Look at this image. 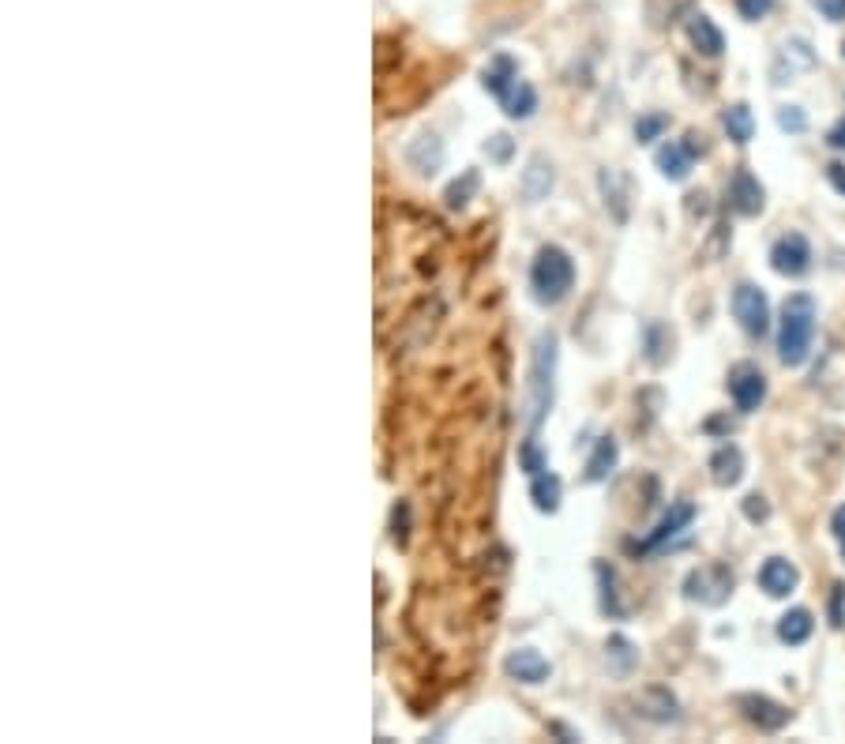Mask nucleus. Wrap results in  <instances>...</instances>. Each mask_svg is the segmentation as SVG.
I'll return each instance as SVG.
<instances>
[{"mask_svg":"<svg viewBox=\"0 0 845 744\" xmlns=\"http://www.w3.org/2000/svg\"><path fill=\"white\" fill-rule=\"evenodd\" d=\"M744 515H748V519H767L770 515V508H767V500H763V496L759 493H752V496H744Z\"/></svg>","mask_w":845,"mask_h":744,"instance_id":"72a5a7b5","label":"nucleus"},{"mask_svg":"<svg viewBox=\"0 0 845 744\" xmlns=\"http://www.w3.org/2000/svg\"><path fill=\"white\" fill-rule=\"evenodd\" d=\"M729 399L740 414H755L763 399H767V372L752 365V361H737L729 369Z\"/></svg>","mask_w":845,"mask_h":744,"instance_id":"39448f33","label":"nucleus"},{"mask_svg":"<svg viewBox=\"0 0 845 744\" xmlns=\"http://www.w3.org/2000/svg\"><path fill=\"white\" fill-rule=\"evenodd\" d=\"M601 196L605 207L613 211L616 222H628V203H631V181L620 170H601Z\"/></svg>","mask_w":845,"mask_h":744,"instance_id":"6ab92c4d","label":"nucleus"},{"mask_svg":"<svg viewBox=\"0 0 845 744\" xmlns=\"http://www.w3.org/2000/svg\"><path fill=\"white\" fill-rule=\"evenodd\" d=\"M733 316H737V324L744 327L752 339H763L770 331L767 294H763L759 286H752V282H740L737 290H733Z\"/></svg>","mask_w":845,"mask_h":744,"instance_id":"423d86ee","label":"nucleus"},{"mask_svg":"<svg viewBox=\"0 0 845 744\" xmlns=\"http://www.w3.org/2000/svg\"><path fill=\"white\" fill-rule=\"evenodd\" d=\"M605 658H609V669H613L616 677H628L631 669L639 666V651H635V643L628 636H609Z\"/></svg>","mask_w":845,"mask_h":744,"instance_id":"a878e982","label":"nucleus"},{"mask_svg":"<svg viewBox=\"0 0 845 744\" xmlns=\"http://www.w3.org/2000/svg\"><path fill=\"white\" fill-rule=\"evenodd\" d=\"M815 632V617L812 609H789L782 620H778V639L782 643H789V647H800V643H808Z\"/></svg>","mask_w":845,"mask_h":744,"instance_id":"412c9836","label":"nucleus"},{"mask_svg":"<svg viewBox=\"0 0 845 744\" xmlns=\"http://www.w3.org/2000/svg\"><path fill=\"white\" fill-rule=\"evenodd\" d=\"M733 583H737V579H733V572H729L725 564H703V568L688 572V579H684V598L718 609V605L729 602Z\"/></svg>","mask_w":845,"mask_h":744,"instance_id":"20e7f679","label":"nucleus"},{"mask_svg":"<svg viewBox=\"0 0 845 744\" xmlns=\"http://www.w3.org/2000/svg\"><path fill=\"white\" fill-rule=\"evenodd\" d=\"M515 79H519V68H515V61L500 53V57H492V64L485 68V79H481V83H485V91H489V94L504 98V94L515 87Z\"/></svg>","mask_w":845,"mask_h":744,"instance_id":"b1692460","label":"nucleus"},{"mask_svg":"<svg viewBox=\"0 0 845 744\" xmlns=\"http://www.w3.org/2000/svg\"><path fill=\"white\" fill-rule=\"evenodd\" d=\"M759 587L767 590L770 598H789V594L800 587L797 564H793V560H785V557L763 560V568H759Z\"/></svg>","mask_w":845,"mask_h":744,"instance_id":"2eb2a0df","label":"nucleus"},{"mask_svg":"<svg viewBox=\"0 0 845 744\" xmlns=\"http://www.w3.org/2000/svg\"><path fill=\"white\" fill-rule=\"evenodd\" d=\"M778 128H782V132H793V136H797V132H804V128H808L804 109H800V106H782V109H778Z\"/></svg>","mask_w":845,"mask_h":744,"instance_id":"2f4dec72","label":"nucleus"},{"mask_svg":"<svg viewBox=\"0 0 845 744\" xmlns=\"http://www.w3.org/2000/svg\"><path fill=\"white\" fill-rule=\"evenodd\" d=\"M737 707L759 733H778V729H785L793 722V711H789L785 703H778V699H770V696H759V692H744V696H737Z\"/></svg>","mask_w":845,"mask_h":744,"instance_id":"0eeeda50","label":"nucleus"},{"mask_svg":"<svg viewBox=\"0 0 845 744\" xmlns=\"http://www.w3.org/2000/svg\"><path fill=\"white\" fill-rule=\"evenodd\" d=\"M729 207L744 218H755L767 207V192H763V185H759V177L752 170L733 173V181H729Z\"/></svg>","mask_w":845,"mask_h":744,"instance_id":"ddd939ff","label":"nucleus"},{"mask_svg":"<svg viewBox=\"0 0 845 744\" xmlns=\"http://www.w3.org/2000/svg\"><path fill=\"white\" fill-rule=\"evenodd\" d=\"M710 478L722 489H733L744 481V451L737 444H722V448L710 455Z\"/></svg>","mask_w":845,"mask_h":744,"instance_id":"f3484780","label":"nucleus"},{"mask_svg":"<svg viewBox=\"0 0 845 744\" xmlns=\"http://www.w3.org/2000/svg\"><path fill=\"white\" fill-rule=\"evenodd\" d=\"M842 598H845V587L838 583V587H834V594H830V617H834V628H842V624H845Z\"/></svg>","mask_w":845,"mask_h":744,"instance_id":"c9c22d12","label":"nucleus"},{"mask_svg":"<svg viewBox=\"0 0 845 744\" xmlns=\"http://www.w3.org/2000/svg\"><path fill=\"white\" fill-rule=\"evenodd\" d=\"M815 339V301L812 294H789L778 316V357L785 369H800L812 354Z\"/></svg>","mask_w":845,"mask_h":744,"instance_id":"f257e3e1","label":"nucleus"},{"mask_svg":"<svg viewBox=\"0 0 845 744\" xmlns=\"http://www.w3.org/2000/svg\"><path fill=\"white\" fill-rule=\"evenodd\" d=\"M815 64L812 42L808 38H789L778 53H774V64H770V79L774 83H793L800 72H808Z\"/></svg>","mask_w":845,"mask_h":744,"instance_id":"9b49d317","label":"nucleus"},{"mask_svg":"<svg viewBox=\"0 0 845 744\" xmlns=\"http://www.w3.org/2000/svg\"><path fill=\"white\" fill-rule=\"evenodd\" d=\"M695 155H699V147H695V136H684V140H669L658 147V155H654V162H658V170L665 181H688L695 170Z\"/></svg>","mask_w":845,"mask_h":744,"instance_id":"9d476101","label":"nucleus"},{"mask_svg":"<svg viewBox=\"0 0 845 744\" xmlns=\"http://www.w3.org/2000/svg\"><path fill=\"white\" fill-rule=\"evenodd\" d=\"M665 128H669V117L665 113H646V117H639L635 121V140L639 143H654L665 136Z\"/></svg>","mask_w":845,"mask_h":744,"instance_id":"7c9ffc66","label":"nucleus"},{"mask_svg":"<svg viewBox=\"0 0 845 744\" xmlns=\"http://www.w3.org/2000/svg\"><path fill=\"white\" fill-rule=\"evenodd\" d=\"M598 579H601V609H605L609 617H624L628 609L616 602V572L613 568H605V564H598Z\"/></svg>","mask_w":845,"mask_h":744,"instance_id":"c756f323","label":"nucleus"},{"mask_svg":"<svg viewBox=\"0 0 845 744\" xmlns=\"http://www.w3.org/2000/svg\"><path fill=\"white\" fill-rule=\"evenodd\" d=\"M722 124H725V132H729V140L733 143H752V136H755V117H752V109L744 106V102H737V106H729L722 113Z\"/></svg>","mask_w":845,"mask_h":744,"instance_id":"bb28decb","label":"nucleus"},{"mask_svg":"<svg viewBox=\"0 0 845 744\" xmlns=\"http://www.w3.org/2000/svg\"><path fill=\"white\" fill-rule=\"evenodd\" d=\"M770 8H774V0H737V12L744 19H767L770 16Z\"/></svg>","mask_w":845,"mask_h":744,"instance_id":"473e14b6","label":"nucleus"},{"mask_svg":"<svg viewBox=\"0 0 845 744\" xmlns=\"http://www.w3.org/2000/svg\"><path fill=\"white\" fill-rule=\"evenodd\" d=\"M616 459H620L616 440H613V436H601L598 448L590 451V459H586V474H583V478L594 481V485H598V481H605L616 470Z\"/></svg>","mask_w":845,"mask_h":744,"instance_id":"4be33fe9","label":"nucleus"},{"mask_svg":"<svg viewBox=\"0 0 845 744\" xmlns=\"http://www.w3.org/2000/svg\"><path fill=\"white\" fill-rule=\"evenodd\" d=\"M519 466H523L530 478L541 474V470H549V459H545V451H541V444H538V433H530L523 444H519Z\"/></svg>","mask_w":845,"mask_h":744,"instance_id":"c85d7f7f","label":"nucleus"},{"mask_svg":"<svg viewBox=\"0 0 845 744\" xmlns=\"http://www.w3.org/2000/svg\"><path fill=\"white\" fill-rule=\"evenodd\" d=\"M827 177H830V185H834V188H838V192L845 196V166H842V162H830V166H827Z\"/></svg>","mask_w":845,"mask_h":744,"instance_id":"4c0bfd02","label":"nucleus"},{"mask_svg":"<svg viewBox=\"0 0 845 744\" xmlns=\"http://www.w3.org/2000/svg\"><path fill=\"white\" fill-rule=\"evenodd\" d=\"M500 106H504L507 117H515V121H526V117H534V109H538V91L526 83V79H515V87L500 98Z\"/></svg>","mask_w":845,"mask_h":744,"instance_id":"5701e85b","label":"nucleus"},{"mask_svg":"<svg viewBox=\"0 0 845 744\" xmlns=\"http://www.w3.org/2000/svg\"><path fill=\"white\" fill-rule=\"evenodd\" d=\"M530 286L541 305H560L575 290V260L560 245H541L530 267Z\"/></svg>","mask_w":845,"mask_h":744,"instance_id":"7ed1b4c3","label":"nucleus"},{"mask_svg":"<svg viewBox=\"0 0 845 744\" xmlns=\"http://www.w3.org/2000/svg\"><path fill=\"white\" fill-rule=\"evenodd\" d=\"M770 267L778 275H785V279H800L812 267V245H808V237L804 233H785V237H778L774 248H770Z\"/></svg>","mask_w":845,"mask_h":744,"instance_id":"6e6552de","label":"nucleus"},{"mask_svg":"<svg viewBox=\"0 0 845 744\" xmlns=\"http://www.w3.org/2000/svg\"><path fill=\"white\" fill-rule=\"evenodd\" d=\"M504 673L519 684H545L553 677V666H549V658L541 651L523 647V651H511L504 658Z\"/></svg>","mask_w":845,"mask_h":744,"instance_id":"4468645a","label":"nucleus"},{"mask_svg":"<svg viewBox=\"0 0 845 744\" xmlns=\"http://www.w3.org/2000/svg\"><path fill=\"white\" fill-rule=\"evenodd\" d=\"M560 493H564V485H560V478L549 474V470L534 474V481H530V500H534L538 512H556V508H560Z\"/></svg>","mask_w":845,"mask_h":744,"instance_id":"393cba45","label":"nucleus"},{"mask_svg":"<svg viewBox=\"0 0 845 744\" xmlns=\"http://www.w3.org/2000/svg\"><path fill=\"white\" fill-rule=\"evenodd\" d=\"M635 711L639 718L654 722V726H669V722H680V703L676 696L665 688V684H650L635 696Z\"/></svg>","mask_w":845,"mask_h":744,"instance_id":"f8f14e48","label":"nucleus"},{"mask_svg":"<svg viewBox=\"0 0 845 744\" xmlns=\"http://www.w3.org/2000/svg\"><path fill=\"white\" fill-rule=\"evenodd\" d=\"M477 188H481V173H477V170H462L459 181H451V185H447V192H444L447 207H451V211H462L466 203L474 200Z\"/></svg>","mask_w":845,"mask_h":744,"instance_id":"cd10ccee","label":"nucleus"},{"mask_svg":"<svg viewBox=\"0 0 845 744\" xmlns=\"http://www.w3.org/2000/svg\"><path fill=\"white\" fill-rule=\"evenodd\" d=\"M819 4V12L830 19V23H842L845 19V0H815Z\"/></svg>","mask_w":845,"mask_h":744,"instance_id":"f704fd0d","label":"nucleus"},{"mask_svg":"<svg viewBox=\"0 0 845 744\" xmlns=\"http://www.w3.org/2000/svg\"><path fill=\"white\" fill-rule=\"evenodd\" d=\"M406 162H410L421 177H432V173L444 166V143H440V136H436V132H421V136H414L410 147H406Z\"/></svg>","mask_w":845,"mask_h":744,"instance_id":"dca6fc26","label":"nucleus"},{"mask_svg":"<svg viewBox=\"0 0 845 744\" xmlns=\"http://www.w3.org/2000/svg\"><path fill=\"white\" fill-rule=\"evenodd\" d=\"M830 530H834L838 549H842V557H845V504H842V508H834V515H830Z\"/></svg>","mask_w":845,"mask_h":744,"instance_id":"e433bc0d","label":"nucleus"},{"mask_svg":"<svg viewBox=\"0 0 845 744\" xmlns=\"http://www.w3.org/2000/svg\"><path fill=\"white\" fill-rule=\"evenodd\" d=\"M692 519H695V504H692V500H676V504H669V512L658 519V527L650 530L643 542L631 545V549H635V553H654L658 545L673 542L676 534H684V530L692 527Z\"/></svg>","mask_w":845,"mask_h":744,"instance_id":"1a4fd4ad","label":"nucleus"},{"mask_svg":"<svg viewBox=\"0 0 845 744\" xmlns=\"http://www.w3.org/2000/svg\"><path fill=\"white\" fill-rule=\"evenodd\" d=\"M492 155L500 158V162L511 155V143H507V136H492Z\"/></svg>","mask_w":845,"mask_h":744,"instance_id":"ea45409f","label":"nucleus"},{"mask_svg":"<svg viewBox=\"0 0 845 744\" xmlns=\"http://www.w3.org/2000/svg\"><path fill=\"white\" fill-rule=\"evenodd\" d=\"M556 357H560V339L553 331H541L534 342V361H530V380H526V425L538 433L556 395Z\"/></svg>","mask_w":845,"mask_h":744,"instance_id":"f03ea898","label":"nucleus"},{"mask_svg":"<svg viewBox=\"0 0 845 744\" xmlns=\"http://www.w3.org/2000/svg\"><path fill=\"white\" fill-rule=\"evenodd\" d=\"M688 38H692L695 53H703L710 61L725 53V34L718 31V23L710 16H703V12H695V16L688 19Z\"/></svg>","mask_w":845,"mask_h":744,"instance_id":"a211bd4d","label":"nucleus"},{"mask_svg":"<svg viewBox=\"0 0 845 744\" xmlns=\"http://www.w3.org/2000/svg\"><path fill=\"white\" fill-rule=\"evenodd\" d=\"M827 143H830V147H838V151H845V121L830 128V132H827Z\"/></svg>","mask_w":845,"mask_h":744,"instance_id":"58836bf2","label":"nucleus"},{"mask_svg":"<svg viewBox=\"0 0 845 744\" xmlns=\"http://www.w3.org/2000/svg\"><path fill=\"white\" fill-rule=\"evenodd\" d=\"M553 181H556L553 162H549L545 155H534L530 162H526V170H523V196L530 203L545 200V196L553 192Z\"/></svg>","mask_w":845,"mask_h":744,"instance_id":"aec40b11","label":"nucleus"}]
</instances>
